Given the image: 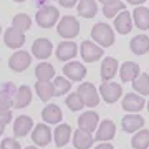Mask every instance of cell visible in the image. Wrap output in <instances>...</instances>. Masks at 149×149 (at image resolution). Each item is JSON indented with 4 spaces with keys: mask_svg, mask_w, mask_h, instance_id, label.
<instances>
[{
    "mask_svg": "<svg viewBox=\"0 0 149 149\" xmlns=\"http://www.w3.org/2000/svg\"><path fill=\"white\" fill-rule=\"evenodd\" d=\"M91 38L101 48H108L114 43V32L108 23L100 22V23H95L93 28H91Z\"/></svg>",
    "mask_w": 149,
    "mask_h": 149,
    "instance_id": "obj_1",
    "label": "cell"
},
{
    "mask_svg": "<svg viewBox=\"0 0 149 149\" xmlns=\"http://www.w3.org/2000/svg\"><path fill=\"white\" fill-rule=\"evenodd\" d=\"M56 32L65 40H71L80 33V22L73 15H65L60 18V22H56Z\"/></svg>",
    "mask_w": 149,
    "mask_h": 149,
    "instance_id": "obj_2",
    "label": "cell"
},
{
    "mask_svg": "<svg viewBox=\"0 0 149 149\" xmlns=\"http://www.w3.org/2000/svg\"><path fill=\"white\" fill-rule=\"evenodd\" d=\"M35 20H37L38 27L42 28H52L56 25V22L60 20V10L53 5H45L40 7L37 10V15H35Z\"/></svg>",
    "mask_w": 149,
    "mask_h": 149,
    "instance_id": "obj_3",
    "label": "cell"
},
{
    "mask_svg": "<svg viewBox=\"0 0 149 149\" xmlns=\"http://www.w3.org/2000/svg\"><path fill=\"white\" fill-rule=\"evenodd\" d=\"M78 96L81 98V101L85 106L95 108L100 104V95H98V90L93 83H81L78 86Z\"/></svg>",
    "mask_w": 149,
    "mask_h": 149,
    "instance_id": "obj_4",
    "label": "cell"
},
{
    "mask_svg": "<svg viewBox=\"0 0 149 149\" xmlns=\"http://www.w3.org/2000/svg\"><path fill=\"white\" fill-rule=\"evenodd\" d=\"M78 48H80L81 58H83V61H86V63L98 61V60L103 56V53H104V50H103L100 45H96L95 42H90V40H85Z\"/></svg>",
    "mask_w": 149,
    "mask_h": 149,
    "instance_id": "obj_5",
    "label": "cell"
},
{
    "mask_svg": "<svg viewBox=\"0 0 149 149\" xmlns=\"http://www.w3.org/2000/svg\"><path fill=\"white\" fill-rule=\"evenodd\" d=\"M30 65H32V55L28 53V52H25V50H17L15 53L8 58V66H10V70H13L17 73L25 71Z\"/></svg>",
    "mask_w": 149,
    "mask_h": 149,
    "instance_id": "obj_6",
    "label": "cell"
},
{
    "mask_svg": "<svg viewBox=\"0 0 149 149\" xmlns=\"http://www.w3.org/2000/svg\"><path fill=\"white\" fill-rule=\"evenodd\" d=\"M100 95L106 103L113 104L116 103L119 98L123 96V88L119 83H114V81H104L101 86H100Z\"/></svg>",
    "mask_w": 149,
    "mask_h": 149,
    "instance_id": "obj_7",
    "label": "cell"
},
{
    "mask_svg": "<svg viewBox=\"0 0 149 149\" xmlns=\"http://www.w3.org/2000/svg\"><path fill=\"white\" fill-rule=\"evenodd\" d=\"M121 106L124 111H128V113H139L146 106V100L141 95H138V93H128L123 98Z\"/></svg>",
    "mask_w": 149,
    "mask_h": 149,
    "instance_id": "obj_8",
    "label": "cell"
},
{
    "mask_svg": "<svg viewBox=\"0 0 149 149\" xmlns=\"http://www.w3.org/2000/svg\"><path fill=\"white\" fill-rule=\"evenodd\" d=\"M32 53L38 60H47L53 53V45L48 38H37L32 45Z\"/></svg>",
    "mask_w": 149,
    "mask_h": 149,
    "instance_id": "obj_9",
    "label": "cell"
},
{
    "mask_svg": "<svg viewBox=\"0 0 149 149\" xmlns=\"http://www.w3.org/2000/svg\"><path fill=\"white\" fill-rule=\"evenodd\" d=\"M63 74L70 81H81L86 76V66L80 61H68L63 66Z\"/></svg>",
    "mask_w": 149,
    "mask_h": 149,
    "instance_id": "obj_10",
    "label": "cell"
},
{
    "mask_svg": "<svg viewBox=\"0 0 149 149\" xmlns=\"http://www.w3.org/2000/svg\"><path fill=\"white\" fill-rule=\"evenodd\" d=\"M52 136H53V134H52V129L48 128L45 123H42V124H37V126L33 128L32 141H33V144H37L40 148H45V146L50 144Z\"/></svg>",
    "mask_w": 149,
    "mask_h": 149,
    "instance_id": "obj_11",
    "label": "cell"
},
{
    "mask_svg": "<svg viewBox=\"0 0 149 149\" xmlns=\"http://www.w3.org/2000/svg\"><path fill=\"white\" fill-rule=\"evenodd\" d=\"M3 42H5V45L8 48L18 50V48H22L25 45V33L10 27V28H7L5 33H3Z\"/></svg>",
    "mask_w": 149,
    "mask_h": 149,
    "instance_id": "obj_12",
    "label": "cell"
},
{
    "mask_svg": "<svg viewBox=\"0 0 149 149\" xmlns=\"http://www.w3.org/2000/svg\"><path fill=\"white\" fill-rule=\"evenodd\" d=\"M116 134V124L111 119H103L100 123V128H96V134H95V141H111Z\"/></svg>",
    "mask_w": 149,
    "mask_h": 149,
    "instance_id": "obj_13",
    "label": "cell"
},
{
    "mask_svg": "<svg viewBox=\"0 0 149 149\" xmlns=\"http://www.w3.org/2000/svg\"><path fill=\"white\" fill-rule=\"evenodd\" d=\"M76 53H78V45L70 40H65L56 47V58L60 61H70L76 56Z\"/></svg>",
    "mask_w": 149,
    "mask_h": 149,
    "instance_id": "obj_14",
    "label": "cell"
},
{
    "mask_svg": "<svg viewBox=\"0 0 149 149\" xmlns=\"http://www.w3.org/2000/svg\"><path fill=\"white\" fill-rule=\"evenodd\" d=\"M98 123H100V116H98V113L95 111H86L83 114H80L78 118V129H83L86 133H93L96 131L98 128Z\"/></svg>",
    "mask_w": 149,
    "mask_h": 149,
    "instance_id": "obj_15",
    "label": "cell"
},
{
    "mask_svg": "<svg viewBox=\"0 0 149 149\" xmlns=\"http://www.w3.org/2000/svg\"><path fill=\"white\" fill-rule=\"evenodd\" d=\"M32 88L27 85H22L20 88H17L15 91V96H13V104L12 106L17 108V109H22V108H27L32 101Z\"/></svg>",
    "mask_w": 149,
    "mask_h": 149,
    "instance_id": "obj_16",
    "label": "cell"
},
{
    "mask_svg": "<svg viewBox=\"0 0 149 149\" xmlns=\"http://www.w3.org/2000/svg\"><path fill=\"white\" fill-rule=\"evenodd\" d=\"M114 28L121 35H126L133 30V18H131V13L128 10H121L114 17Z\"/></svg>",
    "mask_w": 149,
    "mask_h": 149,
    "instance_id": "obj_17",
    "label": "cell"
},
{
    "mask_svg": "<svg viewBox=\"0 0 149 149\" xmlns=\"http://www.w3.org/2000/svg\"><path fill=\"white\" fill-rule=\"evenodd\" d=\"M71 126L66 124V123H58V126L55 128V133H53V138H55V144L58 148H65L66 144L70 143L71 139Z\"/></svg>",
    "mask_w": 149,
    "mask_h": 149,
    "instance_id": "obj_18",
    "label": "cell"
},
{
    "mask_svg": "<svg viewBox=\"0 0 149 149\" xmlns=\"http://www.w3.org/2000/svg\"><path fill=\"white\" fill-rule=\"evenodd\" d=\"M33 129V119L30 116H18L13 121V134L15 138H25Z\"/></svg>",
    "mask_w": 149,
    "mask_h": 149,
    "instance_id": "obj_19",
    "label": "cell"
},
{
    "mask_svg": "<svg viewBox=\"0 0 149 149\" xmlns=\"http://www.w3.org/2000/svg\"><path fill=\"white\" fill-rule=\"evenodd\" d=\"M131 18H133V23L139 30H149V8L138 5L131 13Z\"/></svg>",
    "mask_w": 149,
    "mask_h": 149,
    "instance_id": "obj_20",
    "label": "cell"
},
{
    "mask_svg": "<svg viewBox=\"0 0 149 149\" xmlns=\"http://www.w3.org/2000/svg\"><path fill=\"white\" fill-rule=\"evenodd\" d=\"M118 70H119L118 60L113 58V56H106L101 63V80L103 81H113V78L118 73Z\"/></svg>",
    "mask_w": 149,
    "mask_h": 149,
    "instance_id": "obj_21",
    "label": "cell"
},
{
    "mask_svg": "<svg viewBox=\"0 0 149 149\" xmlns=\"http://www.w3.org/2000/svg\"><path fill=\"white\" fill-rule=\"evenodd\" d=\"M124 133H136L144 126V118L141 114H126L121 121Z\"/></svg>",
    "mask_w": 149,
    "mask_h": 149,
    "instance_id": "obj_22",
    "label": "cell"
},
{
    "mask_svg": "<svg viewBox=\"0 0 149 149\" xmlns=\"http://www.w3.org/2000/svg\"><path fill=\"white\" fill-rule=\"evenodd\" d=\"M42 119L45 121V124H58L63 119V113L56 104H47L42 111Z\"/></svg>",
    "mask_w": 149,
    "mask_h": 149,
    "instance_id": "obj_23",
    "label": "cell"
},
{
    "mask_svg": "<svg viewBox=\"0 0 149 149\" xmlns=\"http://www.w3.org/2000/svg\"><path fill=\"white\" fill-rule=\"evenodd\" d=\"M95 143V138L91 133H86L83 129H76L73 133V146L74 149H90Z\"/></svg>",
    "mask_w": 149,
    "mask_h": 149,
    "instance_id": "obj_24",
    "label": "cell"
},
{
    "mask_svg": "<svg viewBox=\"0 0 149 149\" xmlns=\"http://www.w3.org/2000/svg\"><path fill=\"white\" fill-rule=\"evenodd\" d=\"M119 76H121V80L124 83H128V81H133L139 73H141V70H139V65L134 63V61H124V63L119 66Z\"/></svg>",
    "mask_w": 149,
    "mask_h": 149,
    "instance_id": "obj_25",
    "label": "cell"
},
{
    "mask_svg": "<svg viewBox=\"0 0 149 149\" xmlns=\"http://www.w3.org/2000/svg\"><path fill=\"white\" fill-rule=\"evenodd\" d=\"M78 15L83 18H93L98 13L96 0H78Z\"/></svg>",
    "mask_w": 149,
    "mask_h": 149,
    "instance_id": "obj_26",
    "label": "cell"
},
{
    "mask_svg": "<svg viewBox=\"0 0 149 149\" xmlns=\"http://www.w3.org/2000/svg\"><path fill=\"white\" fill-rule=\"evenodd\" d=\"M129 48L134 55H146L149 52V37L148 35H136L129 43Z\"/></svg>",
    "mask_w": 149,
    "mask_h": 149,
    "instance_id": "obj_27",
    "label": "cell"
},
{
    "mask_svg": "<svg viewBox=\"0 0 149 149\" xmlns=\"http://www.w3.org/2000/svg\"><path fill=\"white\" fill-rule=\"evenodd\" d=\"M35 76L38 81H52L55 78V68L52 63L42 61L35 66Z\"/></svg>",
    "mask_w": 149,
    "mask_h": 149,
    "instance_id": "obj_28",
    "label": "cell"
},
{
    "mask_svg": "<svg viewBox=\"0 0 149 149\" xmlns=\"http://www.w3.org/2000/svg\"><path fill=\"white\" fill-rule=\"evenodd\" d=\"M131 83H133V88L138 95L141 96L149 95V74L148 73H139Z\"/></svg>",
    "mask_w": 149,
    "mask_h": 149,
    "instance_id": "obj_29",
    "label": "cell"
},
{
    "mask_svg": "<svg viewBox=\"0 0 149 149\" xmlns=\"http://www.w3.org/2000/svg\"><path fill=\"white\" fill-rule=\"evenodd\" d=\"M35 91H37L38 98H40L42 101H50V100L55 96L52 81H37V85H35Z\"/></svg>",
    "mask_w": 149,
    "mask_h": 149,
    "instance_id": "obj_30",
    "label": "cell"
},
{
    "mask_svg": "<svg viewBox=\"0 0 149 149\" xmlns=\"http://www.w3.org/2000/svg\"><path fill=\"white\" fill-rule=\"evenodd\" d=\"M133 149H148L149 148V131L148 129H139L136 131L131 139Z\"/></svg>",
    "mask_w": 149,
    "mask_h": 149,
    "instance_id": "obj_31",
    "label": "cell"
},
{
    "mask_svg": "<svg viewBox=\"0 0 149 149\" xmlns=\"http://www.w3.org/2000/svg\"><path fill=\"white\" fill-rule=\"evenodd\" d=\"M52 85H53V93L55 96H63L66 95L71 88V81L68 78H65V76H55L53 81H52Z\"/></svg>",
    "mask_w": 149,
    "mask_h": 149,
    "instance_id": "obj_32",
    "label": "cell"
},
{
    "mask_svg": "<svg viewBox=\"0 0 149 149\" xmlns=\"http://www.w3.org/2000/svg\"><path fill=\"white\" fill-rule=\"evenodd\" d=\"M12 27L25 33L27 30H30V27H32V18H30L27 13H17V15L13 17V20H12Z\"/></svg>",
    "mask_w": 149,
    "mask_h": 149,
    "instance_id": "obj_33",
    "label": "cell"
},
{
    "mask_svg": "<svg viewBox=\"0 0 149 149\" xmlns=\"http://www.w3.org/2000/svg\"><path fill=\"white\" fill-rule=\"evenodd\" d=\"M65 103H66V106L70 108V111H81V109L85 108L81 98L78 96V93H70V95L66 96V101Z\"/></svg>",
    "mask_w": 149,
    "mask_h": 149,
    "instance_id": "obj_34",
    "label": "cell"
},
{
    "mask_svg": "<svg viewBox=\"0 0 149 149\" xmlns=\"http://www.w3.org/2000/svg\"><path fill=\"white\" fill-rule=\"evenodd\" d=\"M121 10H126V5L123 2L111 3V5H103V15L106 17V18H114Z\"/></svg>",
    "mask_w": 149,
    "mask_h": 149,
    "instance_id": "obj_35",
    "label": "cell"
},
{
    "mask_svg": "<svg viewBox=\"0 0 149 149\" xmlns=\"http://www.w3.org/2000/svg\"><path fill=\"white\" fill-rule=\"evenodd\" d=\"M15 91H17V86L12 83V81H8V83H3L2 85V90H0V93L5 96L7 100H10L12 104H13V96H15Z\"/></svg>",
    "mask_w": 149,
    "mask_h": 149,
    "instance_id": "obj_36",
    "label": "cell"
},
{
    "mask_svg": "<svg viewBox=\"0 0 149 149\" xmlns=\"http://www.w3.org/2000/svg\"><path fill=\"white\" fill-rule=\"evenodd\" d=\"M0 149H20V143L15 138H5L0 143Z\"/></svg>",
    "mask_w": 149,
    "mask_h": 149,
    "instance_id": "obj_37",
    "label": "cell"
},
{
    "mask_svg": "<svg viewBox=\"0 0 149 149\" xmlns=\"http://www.w3.org/2000/svg\"><path fill=\"white\" fill-rule=\"evenodd\" d=\"M10 121H12V111L10 109H2V111H0V123H2L3 126H7Z\"/></svg>",
    "mask_w": 149,
    "mask_h": 149,
    "instance_id": "obj_38",
    "label": "cell"
},
{
    "mask_svg": "<svg viewBox=\"0 0 149 149\" xmlns=\"http://www.w3.org/2000/svg\"><path fill=\"white\" fill-rule=\"evenodd\" d=\"M10 108H12V101L7 100L5 96L0 93V111H2V109H10Z\"/></svg>",
    "mask_w": 149,
    "mask_h": 149,
    "instance_id": "obj_39",
    "label": "cell"
},
{
    "mask_svg": "<svg viewBox=\"0 0 149 149\" xmlns=\"http://www.w3.org/2000/svg\"><path fill=\"white\" fill-rule=\"evenodd\" d=\"M58 3L61 7H65V8H71V7H74L78 3V0H58Z\"/></svg>",
    "mask_w": 149,
    "mask_h": 149,
    "instance_id": "obj_40",
    "label": "cell"
},
{
    "mask_svg": "<svg viewBox=\"0 0 149 149\" xmlns=\"http://www.w3.org/2000/svg\"><path fill=\"white\" fill-rule=\"evenodd\" d=\"M95 149H113V146L109 143H100Z\"/></svg>",
    "mask_w": 149,
    "mask_h": 149,
    "instance_id": "obj_41",
    "label": "cell"
},
{
    "mask_svg": "<svg viewBox=\"0 0 149 149\" xmlns=\"http://www.w3.org/2000/svg\"><path fill=\"white\" fill-rule=\"evenodd\" d=\"M126 2H128L129 5H136V7H138V5H143L146 0H126Z\"/></svg>",
    "mask_w": 149,
    "mask_h": 149,
    "instance_id": "obj_42",
    "label": "cell"
},
{
    "mask_svg": "<svg viewBox=\"0 0 149 149\" xmlns=\"http://www.w3.org/2000/svg\"><path fill=\"white\" fill-rule=\"evenodd\" d=\"M100 3L103 5H111V3H118V2H121V0H98Z\"/></svg>",
    "mask_w": 149,
    "mask_h": 149,
    "instance_id": "obj_43",
    "label": "cell"
},
{
    "mask_svg": "<svg viewBox=\"0 0 149 149\" xmlns=\"http://www.w3.org/2000/svg\"><path fill=\"white\" fill-rule=\"evenodd\" d=\"M33 3H35V5H38V7H45L48 3V0H33Z\"/></svg>",
    "mask_w": 149,
    "mask_h": 149,
    "instance_id": "obj_44",
    "label": "cell"
},
{
    "mask_svg": "<svg viewBox=\"0 0 149 149\" xmlns=\"http://www.w3.org/2000/svg\"><path fill=\"white\" fill-rule=\"evenodd\" d=\"M3 131H5V126H3V124H2V123H0V136H2V134H3Z\"/></svg>",
    "mask_w": 149,
    "mask_h": 149,
    "instance_id": "obj_45",
    "label": "cell"
},
{
    "mask_svg": "<svg viewBox=\"0 0 149 149\" xmlns=\"http://www.w3.org/2000/svg\"><path fill=\"white\" fill-rule=\"evenodd\" d=\"M25 149H38V148H35V146H28V148H25Z\"/></svg>",
    "mask_w": 149,
    "mask_h": 149,
    "instance_id": "obj_46",
    "label": "cell"
},
{
    "mask_svg": "<svg viewBox=\"0 0 149 149\" xmlns=\"http://www.w3.org/2000/svg\"><path fill=\"white\" fill-rule=\"evenodd\" d=\"M13 2H18V3H20V2H25V0H13Z\"/></svg>",
    "mask_w": 149,
    "mask_h": 149,
    "instance_id": "obj_47",
    "label": "cell"
},
{
    "mask_svg": "<svg viewBox=\"0 0 149 149\" xmlns=\"http://www.w3.org/2000/svg\"><path fill=\"white\" fill-rule=\"evenodd\" d=\"M146 108H148V111H149V101H148V103H146Z\"/></svg>",
    "mask_w": 149,
    "mask_h": 149,
    "instance_id": "obj_48",
    "label": "cell"
},
{
    "mask_svg": "<svg viewBox=\"0 0 149 149\" xmlns=\"http://www.w3.org/2000/svg\"><path fill=\"white\" fill-rule=\"evenodd\" d=\"M0 35H2V27H0Z\"/></svg>",
    "mask_w": 149,
    "mask_h": 149,
    "instance_id": "obj_49",
    "label": "cell"
}]
</instances>
